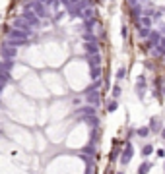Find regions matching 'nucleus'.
Returning <instances> with one entry per match:
<instances>
[{
	"label": "nucleus",
	"instance_id": "7",
	"mask_svg": "<svg viewBox=\"0 0 165 174\" xmlns=\"http://www.w3.org/2000/svg\"><path fill=\"white\" fill-rule=\"evenodd\" d=\"M119 174H123V172H119Z\"/></svg>",
	"mask_w": 165,
	"mask_h": 174
},
{
	"label": "nucleus",
	"instance_id": "2",
	"mask_svg": "<svg viewBox=\"0 0 165 174\" xmlns=\"http://www.w3.org/2000/svg\"><path fill=\"white\" fill-rule=\"evenodd\" d=\"M130 157H132V149L128 147V151H126V155H123V159H120V161H123V164H126L128 161H130Z\"/></svg>",
	"mask_w": 165,
	"mask_h": 174
},
{
	"label": "nucleus",
	"instance_id": "4",
	"mask_svg": "<svg viewBox=\"0 0 165 174\" xmlns=\"http://www.w3.org/2000/svg\"><path fill=\"white\" fill-rule=\"evenodd\" d=\"M152 130H159V120H152Z\"/></svg>",
	"mask_w": 165,
	"mask_h": 174
},
{
	"label": "nucleus",
	"instance_id": "6",
	"mask_svg": "<svg viewBox=\"0 0 165 174\" xmlns=\"http://www.w3.org/2000/svg\"><path fill=\"white\" fill-rule=\"evenodd\" d=\"M163 135H165V130H163Z\"/></svg>",
	"mask_w": 165,
	"mask_h": 174
},
{
	"label": "nucleus",
	"instance_id": "5",
	"mask_svg": "<svg viewBox=\"0 0 165 174\" xmlns=\"http://www.w3.org/2000/svg\"><path fill=\"white\" fill-rule=\"evenodd\" d=\"M148 132H150V130H148V128H142V130H138V134H140L142 137H144V135H148Z\"/></svg>",
	"mask_w": 165,
	"mask_h": 174
},
{
	"label": "nucleus",
	"instance_id": "1",
	"mask_svg": "<svg viewBox=\"0 0 165 174\" xmlns=\"http://www.w3.org/2000/svg\"><path fill=\"white\" fill-rule=\"evenodd\" d=\"M150 166H152L150 163H144V164H142L140 168H138V174H148V170H150Z\"/></svg>",
	"mask_w": 165,
	"mask_h": 174
},
{
	"label": "nucleus",
	"instance_id": "3",
	"mask_svg": "<svg viewBox=\"0 0 165 174\" xmlns=\"http://www.w3.org/2000/svg\"><path fill=\"white\" fill-rule=\"evenodd\" d=\"M150 153H152V145H146V147L142 149V155H144V157H148Z\"/></svg>",
	"mask_w": 165,
	"mask_h": 174
}]
</instances>
